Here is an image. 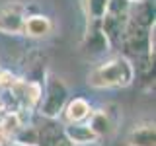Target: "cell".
Returning <instances> with one entry per match:
<instances>
[{"label":"cell","mask_w":156,"mask_h":146,"mask_svg":"<svg viewBox=\"0 0 156 146\" xmlns=\"http://www.w3.org/2000/svg\"><path fill=\"white\" fill-rule=\"evenodd\" d=\"M104 37L107 39L109 43V49L111 51H119V45H121V39H123V33H125V26H127V18H121V16H109L105 14L104 18L98 22Z\"/></svg>","instance_id":"9c48e42d"},{"label":"cell","mask_w":156,"mask_h":146,"mask_svg":"<svg viewBox=\"0 0 156 146\" xmlns=\"http://www.w3.org/2000/svg\"><path fill=\"white\" fill-rule=\"evenodd\" d=\"M37 127V144L35 146H72L65 134V127L61 121L43 119Z\"/></svg>","instance_id":"52a82bcc"},{"label":"cell","mask_w":156,"mask_h":146,"mask_svg":"<svg viewBox=\"0 0 156 146\" xmlns=\"http://www.w3.org/2000/svg\"><path fill=\"white\" fill-rule=\"evenodd\" d=\"M70 99V90H68L66 82L55 72H45L41 84V101H39V115L43 119L58 121L62 109H65L66 101Z\"/></svg>","instance_id":"7a4b0ae2"},{"label":"cell","mask_w":156,"mask_h":146,"mask_svg":"<svg viewBox=\"0 0 156 146\" xmlns=\"http://www.w3.org/2000/svg\"><path fill=\"white\" fill-rule=\"evenodd\" d=\"M92 105L90 101H86L84 97H70L66 101L65 109L58 119H62V125H78V123H86L92 115Z\"/></svg>","instance_id":"ba28073f"},{"label":"cell","mask_w":156,"mask_h":146,"mask_svg":"<svg viewBox=\"0 0 156 146\" xmlns=\"http://www.w3.org/2000/svg\"><path fill=\"white\" fill-rule=\"evenodd\" d=\"M129 2H140V0H129Z\"/></svg>","instance_id":"ac0fdd59"},{"label":"cell","mask_w":156,"mask_h":146,"mask_svg":"<svg viewBox=\"0 0 156 146\" xmlns=\"http://www.w3.org/2000/svg\"><path fill=\"white\" fill-rule=\"evenodd\" d=\"M86 123L92 129V133L98 136V140L111 136L117 130V125H119V109L113 103L104 105L100 109H94Z\"/></svg>","instance_id":"277c9868"},{"label":"cell","mask_w":156,"mask_h":146,"mask_svg":"<svg viewBox=\"0 0 156 146\" xmlns=\"http://www.w3.org/2000/svg\"><path fill=\"white\" fill-rule=\"evenodd\" d=\"M12 142L20 144V146H35L37 144V127L23 123L22 127H20V130L16 133Z\"/></svg>","instance_id":"9a60e30c"},{"label":"cell","mask_w":156,"mask_h":146,"mask_svg":"<svg viewBox=\"0 0 156 146\" xmlns=\"http://www.w3.org/2000/svg\"><path fill=\"white\" fill-rule=\"evenodd\" d=\"M53 33V22L51 18L45 14H31L26 18L23 23V35L31 37V39H43L49 37Z\"/></svg>","instance_id":"7c38bea8"},{"label":"cell","mask_w":156,"mask_h":146,"mask_svg":"<svg viewBox=\"0 0 156 146\" xmlns=\"http://www.w3.org/2000/svg\"><path fill=\"white\" fill-rule=\"evenodd\" d=\"M109 51H111L109 43L104 37L98 22H88L86 31L82 35V41H80V53L88 58H98V57L107 55Z\"/></svg>","instance_id":"8992f818"},{"label":"cell","mask_w":156,"mask_h":146,"mask_svg":"<svg viewBox=\"0 0 156 146\" xmlns=\"http://www.w3.org/2000/svg\"><path fill=\"white\" fill-rule=\"evenodd\" d=\"M131 4H133V2H129V0H109V2H107V10H105V14H109V16H121V18H127Z\"/></svg>","instance_id":"2e32d148"},{"label":"cell","mask_w":156,"mask_h":146,"mask_svg":"<svg viewBox=\"0 0 156 146\" xmlns=\"http://www.w3.org/2000/svg\"><path fill=\"white\" fill-rule=\"evenodd\" d=\"M86 82L90 88H96V90L129 88L135 82V68L129 58H125L123 55H117L96 64L88 72Z\"/></svg>","instance_id":"6da1fadb"},{"label":"cell","mask_w":156,"mask_h":146,"mask_svg":"<svg viewBox=\"0 0 156 146\" xmlns=\"http://www.w3.org/2000/svg\"><path fill=\"white\" fill-rule=\"evenodd\" d=\"M119 55L129 58L131 62L144 55H154V27L144 29L127 22L123 39L119 45Z\"/></svg>","instance_id":"3957f363"},{"label":"cell","mask_w":156,"mask_h":146,"mask_svg":"<svg viewBox=\"0 0 156 146\" xmlns=\"http://www.w3.org/2000/svg\"><path fill=\"white\" fill-rule=\"evenodd\" d=\"M26 4L12 0L0 6V33L4 35H23L26 23Z\"/></svg>","instance_id":"5b68a950"},{"label":"cell","mask_w":156,"mask_h":146,"mask_svg":"<svg viewBox=\"0 0 156 146\" xmlns=\"http://www.w3.org/2000/svg\"><path fill=\"white\" fill-rule=\"evenodd\" d=\"M8 146H20V144H14V142H12V144H8Z\"/></svg>","instance_id":"d6986e66"},{"label":"cell","mask_w":156,"mask_h":146,"mask_svg":"<svg viewBox=\"0 0 156 146\" xmlns=\"http://www.w3.org/2000/svg\"><path fill=\"white\" fill-rule=\"evenodd\" d=\"M156 10H154V2L152 0H140V2H133L127 14V22L135 23L139 27L144 29H152L156 23Z\"/></svg>","instance_id":"30bf717a"},{"label":"cell","mask_w":156,"mask_h":146,"mask_svg":"<svg viewBox=\"0 0 156 146\" xmlns=\"http://www.w3.org/2000/svg\"><path fill=\"white\" fill-rule=\"evenodd\" d=\"M107 2L109 0H82V8H84L88 22H100L105 16Z\"/></svg>","instance_id":"5bb4252c"},{"label":"cell","mask_w":156,"mask_h":146,"mask_svg":"<svg viewBox=\"0 0 156 146\" xmlns=\"http://www.w3.org/2000/svg\"><path fill=\"white\" fill-rule=\"evenodd\" d=\"M4 76H6V70H4V68H2V66H0V82H2V80H4Z\"/></svg>","instance_id":"e0dca14e"},{"label":"cell","mask_w":156,"mask_h":146,"mask_svg":"<svg viewBox=\"0 0 156 146\" xmlns=\"http://www.w3.org/2000/svg\"><path fill=\"white\" fill-rule=\"evenodd\" d=\"M65 127V134L70 140L72 146L76 144H94L98 142V136L92 133L88 123H78V125H62Z\"/></svg>","instance_id":"4fadbf2b"},{"label":"cell","mask_w":156,"mask_h":146,"mask_svg":"<svg viewBox=\"0 0 156 146\" xmlns=\"http://www.w3.org/2000/svg\"><path fill=\"white\" fill-rule=\"evenodd\" d=\"M127 146H156V127L154 121L146 119L136 123L133 129L127 133L125 138Z\"/></svg>","instance_id":"8fae6325"}]
</instances>
